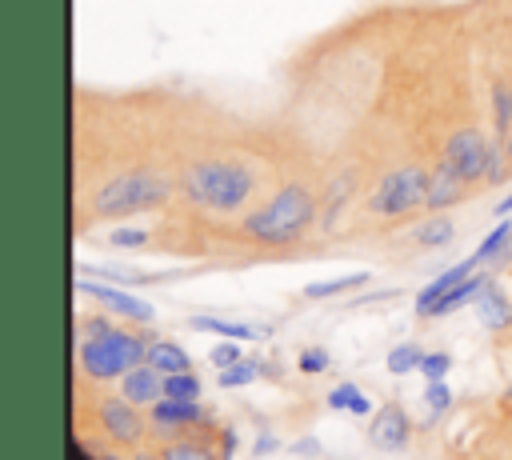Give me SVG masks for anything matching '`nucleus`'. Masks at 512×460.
<instances>
[{"instance_id": "obj_1", "label": "nucleus", "mask_w": 512, "mask_h": 460, "mask_svg": "<svg viewBox=\"0 0 512 460\" xmlns=\"http://www.w3.org/2000/svg\"><path fill=\"white\" fill-rule=\"evenodd\" d=\"M180 192L208 208V212H236L248 204V196L256 192V172L244 160L232 156H212V160H196L184 168L180 176Z\"/></svg>"}, {"instance_id": "obj_2", "label": "nucleus", "mask_w": 512, "mask_h": 460, "mask_svg": "<svg viewBox=\"0 0 512 460\" xmlns=\"http://www.w3.org/2000/svg\"><path fill=\"white\" fill-rule=\"evenodd\" d=\"M316 220V196L308 184H280L260 208H252L240 228L244 236L260 240V244H292L308 232V224Z\"/></svg>"}, {"instance_id": "obj_3", "label": "nucleus", "mask_w": 512, "mask_h": 460, "mask_svg": "<svg viewBox=\"0 0 512 460\" xmlns=\"http://www.w3.org/2000/svg\"><path fill=\"white\" fill-rule=\"evenodd\" d=\"M168 196H172V180L164 172L132 168V172H120V176L104 180L88 196V212L96 220H120V216H136V212L160 208V204H168Z\"/></svg>"}, {"instance_id": "obj_4", "label": "nucleus", "mask_w": 512, "mask_h": 460, "mask_svg": "<svg viewBox=\"0 0 512 460\" xmlns=\"http://www.w3.org/2000/svg\"><path fill=\"white\" fill-rule=\"evenodd\" d=\"M148 356V340H140L128 328H108L96 336H76V364L84 372V380H120L124 372H132L136 364H144Z\"/></svg>"}, {"instance_id": "obj_5", "label": "nucleus", "mask_w": 512, "mask_h": 460, "mask_svg": "<svg viewBox=\"0 0 512 460\" xmlns=\"http://www.w3.org/2000/svg\"><path fill=\"white\" fill-rule=\"evenodd\" d=\"M440 160H444L448 168H456L468 184H476V180H500L504 168H508L504 144L496 148L480 128H460V132H452Z\"/></svg>"}, {"instance_id": "obj_6", "label": "nucleus", "mask_w": 512, "mask_h": 460, "mask_svg": "<svg viewBox=\"0 0 512 460\" xmlns=\"http://www.w3.org/2000/svg\"><path fill=\"white\" fill-rule=\"evenodd\" d=\"M428 168L420 164H404L388 176H380V184L368 196V208L376 216H408L416 208H428Z\"/></svg>"}, {"instance_id": "obj_7", "label": "nucleus", "mask_w": 512, "mask_h": 460, "mask_svg": "<svg viewBox=\"0 0 512 460\" xmlns=\"http://www.w3.org/2000/svg\"><path fill=\"white\" fill-rule=\"evenodd\" d=\"M148 424H152L160 436H168V440L220 432L216 420H212V412H208L200 400H172V396H164V400H156V404L148 408Z\"/></svg>"}, {"instance_id": "obj_8", "label": "nucleus", "mask_w": 512, "mask_h": 460, "mask_svg": "<svg viewBox=\"0 0 512 460\" xmlns=\"http://www.w3.org/2000/svg\"><path fill=\"white\" fill-rule=\"evenodd\" d=\"M96 420H100L104 436H108L112 444H120V448H136V444L144 440V416H140V408H136L132 400H124V396H100V400H96Z\"/></svg>"}, {"instance_id": "obj_9", "label": "nucleus", "mask_w": 512, "mask_h": 460, "mask_svg": "<svg viewBox=\"0 0 512 460\" xmlns=\"http://www.w3.org/2000/svg\"><path fill=\"white\" fill-rule=\"evenodd\" d=\"M368 440L380 448V452H404L408 440H412V420L400 404H384L372 424H368Z\"/></svg>"}, {"instance_id": "obj_10", "label": "nucleus", "mask_w": 512, "mask_h": 460, "mask_svg": "<svg viewBox=\"0 0 512 460\" xmlns=\"http://www.w3.org/2000/svg\"><path fill=\"white\" fill-rule=\"evenodd\" d=\"M76 292L92 296L96 304H104L108 312H116V316H124V320H132V324H148V320L156 316L148 300H136V296L120 292V288H104V284H92V280H76Z\"/></svg>"}, {"instance_id": "obj_11", "label": "nucleus", "mask_w": 512, "mask_h": 460, "mask_svg": "<svg viewBox=\"0 0 512 460\" xmlns=\"http://www.w3.org/2000/svg\"><path fill=\"white\" fill-rule=\"evenodd\" d=\"M120 396H124V400H132L136 408H152L156 400H164V372H160V368H152L148 360H144V364H136L132 372H124V376H120Z\"/></svg>"}, {"instance_id": "obj_12", "label": "nucleus", "mask_w": 512, "mask_h": 460, "mask_svg": "<svg viewBox=\"0 0 512 460\" xmlns=\"http://www.w3.org/2000/svg\"><path fill=\"white\" fill-rule=\"evenodd\" d=\"M476 268H480V264H476L472 256H464L460 264H452V268L436 272V276H432V280H428V284H424V288L416 292V316H428V312H432V304H436V300H440L444 292H452V288H456L460 280H468V276H472Z\"/></svg>"}, {"instance_id": "obj_13", "label": "nucleus", "mask_w": 512, "mask_h": 460, "mask_svg": "<svg viewBox=\"0 0 512 460\" xmlns=\"http://www.w3.org/2000/svg\"><path fill=\"white\" fill-rule=\"evenodd\" d=\"M464 192H468V180L456 172V168H448L444 160L432 168V176H428V212H440V208H452L456 200H464Z\"/></svg>"}, {"instance_id": "obj_14", "label": "nucleus", "mask_w": 512, "mask_h": 460, "mask_svg": "<svg viewBox=\"0 0 512 460\" xmlns=\"http://www.w3.org/2000/svg\"><path fill=\"white\" fill-rule=\"evenodd\" d=\"M476 320H480L488 332H504V328H512V300L500 292L496 280H488V288L476 296Z\"/></svg>"}, {"instance_id": "obj_15", "label": "nucleus", "mask_w": 512, "mask_h": 460, "mask_svg": "<svg viewBox=\"0 0 512 460\" xmlns=\"http://www.w3.org/2000/svg\"><path fill=\"white\" fill-rule=\"evenodd\" d=\"M456 240V224L448 216H424L416 228H412V244L424 248V252H436V248H448Z\"/></svg>"}, {"instance_id": "obj_16", "label": "nucleus", "mask_w": 512, "mask_h": 460, "mask_svg": "<svg viewBox=\"0 0 512 460\" xmlns=\"http://www.w3.org/2000/svg\"><path fill=\"white\" fill-rule=\"evenodd\" d=\"M192 328H196V332H212V336H220V340H260V336H268V328L240 324V320H224V316H192Z\"/></svg>"}, {"instance_id": "obj_17", "label": "nucleus", "mask_w": 512, "mask_h": 460, "mask_svg": "<svg viewBox=\"0 0 512 460\" xmlns=\"http://www.w3.org/2000/svg\"><path fill=\"white\" fill-rule=\"evenodd\" d=\"M152 368H160L164 376H176V372H192V356L176 344V340H148V356H144Z\"/></svg>"}, {"instance_id": "obj_18", "label": "nucleus", "mask_w": 512, "mask_h": 460, "mask_svg": "<svg viewBox=\"0 0 512 460\" xmlns=\"http://www.w3.org/2000/svg\"><path fill=\"white\" fill-rule=\"evenodd\" d=\"M484 288H488V276H484V272H472V276H468V280H460L452 292H444V296L432 304V312H428V316H448V312H456L460 304L476 300Z\"/></svg>"}, {"instance_id": "obj_19", "label": "nucleus", "mask_w": 512, "mask_h": 460, "mask_svg": "<svg viewBox=\"0 0 512 460\" xmlns=\"http://www.w3.org/2000/svg\"><path fill=\"white\" fill-rule=\"evenodd\" d=\"M160 460H224V456L204 436H180V440H168L160 448Z\"/></svg>"}, {"instance_id": "obj_20", "label": "nucleus", "mask_w": 512, "mask_h": 460, "mask_svg": "<svg viewBox=\"0 0 512 460\" xmlns=\"http://www.w3.org/2000/svg\"><path fill=\"white\" fill-rule=\"evenodd\" d=\"M328 408L352 412V416H368V412H372V400H368L352 380H344V384H336V388L328 392Z\"/></svg>"}, {"instance_id": "obj_21", "label": "nucleus", "mask_w": 512, "mask_h": 460, "mask_svg": "<svg viewBox=\"0 0 512 460\" xmlns=\"http://www.w3.org/2000/svg\"><path fill=\"white\" fill-rule=\"evenodd\" d=\"M372 276L368 272H348V276H336V280H320V284H308L304 288V300H328V296H340V292H352L360 284H368Z\"/></svg>"}, {"instance_id": "obj_22", "label": "nucleus", "mask_w": 512, "mask_h": 460, "mask_svg": "<svg viewBox=\"0 0 512 460\" xmlns=\"http://www.w3.org/2000/svg\"><path fill=\"white\" fill-rule=\"evenodd\" d=\"M420 360H424V348L412 344V340H404V344H396V348L384 356V368H388V376H408V372L420 368Z\"/></svg>"}, {"instance_id": "obj_23", "label": "nucleus", "mask_w": 512, "mask_h": 460, "mask_svg": "<svg viewBox=\"0 0 512 460\" xmlns=\"http://www.w3.org/2000/svg\"><path fill=\"white\" fill-rule=\"evenodd\" d=\"M508 236H512V216H504L484 240H480V248L472 252V260L476 264H488V260H500V252H504V244H508Z\"/></svg>"}, {"instance_id": "obj_24", "label": "nucleus", "mask_w": 512, "mask_h": 460, "mask_svg": "<svg viewBox=\"0 0 512 460\" xmlns=\"http://www.w3.org/2000/svg\"><path fill=\"white\" fill-rule=\"evenodd\" d=\"M492 120H496L500 136L512 132V80H496L492 84Z\"/></svg>"}, {"instance_id": "obj_25", "label": "nucleus", "mask_w": 512, "mask_h": 460, "mask_svg": "<svg viewBox=\"0 0 512 460\" xmlns=\"http://www.w3.org/2000/svg\"><path fill=\"white\" fill-rule=\"evenodd\" d=\"M164 396H172V400H200V376L196 372L164 376Z\"/></svg>"}, {"instance_id": "obj_26", "label": "nucleus", "mask_w": 512, "mask_h": 460, "mask_svg": "<svg viewBox=\"0 0 512 460\" xmlns=\"http://www.w3.org/2000/svg\"><path fill=\"white\" fill-rule=\"evenodd\" d=\"M260 372H264L260 360H240V364H232V368L220 372V388H244V384H252Z\"/></svg>"}, {"instance_id": "obj_27", "label": "nucleus", "mask_w": 512, "mask_h": 460, "mask_svg": "<svg viewBox=\"0 0 512 460\" xmlns=\"http://www.w3.org/2000/svg\"><path fill=\"white\" fill-rule=\"evenodd\" d=\"M448 368H452V356H448V352H424V360H420V376H424L428 384H432V380H444Z\"/></svg>"}, {"instance_id": "obj_28", "label": "nucleus", "mask_w": 512, "mask_h": 460, "mask_svg": "<svg viewBox=\"0 0 512 460\" xmlns=\"http://www.w3.org/2000/svg\"><path fill=\"white\" fill-rule=\"evenodd\" d=\"M424 404H428L432 416H440L444 408H452V392H448V384H444V380H432V384L424 388Z\"/></svg>"}, {"instance_id": "obj_29", "label": "nucleus", "mask_w": 512, "mask_h": 460, "mask_svg": "<svg viewBox=\"0 0 512 460\" xmlns=\"http://www.w3.org/2000/svg\"><path fill=\"white\" fill-rule=\"evenodd\" d=\"M348 192H352V176H340V180L332 184V192H328V216H324V224H332V220H336V212L344 208Z\"/></svg>"}, {"instance_id": "obj_30", "label": "nucleus", "mask_w": 512, "mask_h": 460, "mask_svg": "<svg viewBox=\"0 0 512 460\" xmlns=\"http://www.w3.org/2000/svg\"><path fill=\"white\" fill-rule=\"evenodd\" d=\"M208 360H212V364H216V368L224 372V368H232V364H240L244 356H240V344H232V340L224 344V340H220V344H212V352H208Z\"/></svg>"}, {"instance_id": "obj_31", "label": "nucleus", "mask_w": 512, "mask_h": 460, "mask_svg": "<svg viewBox=\"0 0 512 460\" xmlns=\"http://www.w3.org/2000/svg\"><path fill=\"white\" fill-rule=\"evenodd\" d=\"M108 244H112V248H144V244H148V232H144V228H116V232L108 236Z\"/></svg>"}, {"instance_id": "obj_32", "label": "nucleus", "mask_w": 512, "mask_h": 460, "mask_svg": "<svg viewBox=\"0 0 512 460\" xmlns=\"http://www.w3.org/2000/svg\"><path fill=\"white\" fill-rule=\"evenodd\" d=\"M296 364H300V372H304V376H320V372L328 368V352H324V348H304Z\"/></svg>"}, {"instance_id": "obj_33", "label": "nucleus", "mask_w": 512, "mask_h": 460, "mask_svg": "<svg viewBox=\"0 0 512 460\" xmlns=\"http://www.w3.org/2000/svg\"><path fill=\"white\" fill-rule=\"evenodd\" d=\"M216 448H220L224 460H232V452H236V428H232V424H224V428L216 432Z\"/></svg>"}, {"instance_id": "obj_34", "label": "nucleus", "mask_w": 512, "mask_h": 460, "mask_svg": "<svg viewBox=\"0 0 512 460\" xmlns=\"http://www.w3.org/2000/svg\"><path fill=\"white\" fill-rule=\"evenodd\" d=\"M72 460H116V456H108V452H88L84 440L76 436V440H72Z\"/></svg>"}, {"instance_id": "obj_35", "label": "nucleus", "mask_w": 512, "mask_h": 460, "mask_svg": "<svg viewBox=\"0 0 512 460\" xmlns=\"http://www.w3.org/2000/svg\"><path fill=\"white\" fill-rule=\"evenodd\" d=\"M276 448H280V440H276L272 432H264V436L252 444V452H256V456H268V452H276Z\"/></svg>"}, {"instance_id": "obj_36", "label": "nucleus", "mask_w": 512, "mask_h": 460, "mask_svg": "<svg viewBox=\"0 0 512 460\" xmlns=\"http://www.w3.org/2000/svg\"><path fill=\"white\" fill-rule=\"evenodd\" d=\"M496 216H500V220H504V216H512V192H508V196L496 204Z\"/></svg>"}, {"instance_id": "obj_37", "label": "nucleus", "mask_w": 512, "mask_h": 460, "mask_svg": "<svg viewBox=\"0 0 512 460\" xmlns=\"http://www.w3.org/2000/svg\"><path fill=\"white\" fill-rule=\"evenodd\" d=\"M504 156H508V168H512V132L504 136Z\"/></svg>"}, {"instance_id": "obj_38", "label": "nucleus", "mask_w": 512, "mask_h": 460, "mask_svg": "<svg viewBox=\"0 0 512 460\" xmlns=\"http://www.w3.org/2000/svg\"><path fill=\"white\" fill-rule=\"evenodd\" d=\"M132 460H160V456H148V452H136Z\"/></svg>"}]
</instances>
